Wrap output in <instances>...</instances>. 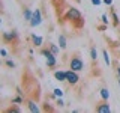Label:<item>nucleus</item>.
<instances>
[{"instance_id":"obj_11","label":"nucleus","mask_w":120,"mask_h":113,"mask_svg":"<svg viewBox=\"0 0 120 113\" xmlns=\"http://www.w3.org/2000/svg\"><path fill=\"white\" fill-rule=\"evenodd\" d=\"M22 17H24V20H26V21H29V23H30V20H32V17H33V11L30 9V8H24Z\"/></svg>"},{"instance_id":"obj_7","label":"nucleus","mask_w":120,"mask_h":113,"mask_svg":"<svg viewBox=\"0 0 120 113\" xmlns=\"http://www.w3.org/2000/svg\"><path fill=\"white\" fill-rule=\"evenodd\" d=\"M96 112L98 113H110L111 112V107H110V104H108V101H102V103H99L96 105Z\"/></svg>"},{"instance_id":"obj_16","label":"nucleus","mask_w":120,"mask_h":113,"mask_svg":"<svg viewBox=\"0 0 120 113\" xmlns=\"http://www.w3.org/2000/svg\"><path fill=\"white\" fill-rule=\"evenodd\" d=\"M48 48H50V50H51L52 53H54V54H59V51L62 50V48H60L59 45H56V44H51V42L48 44Z\"/></svg>"},{"instance_id":"obj_12","label":"nucleus","mask_w":120,"mask_h":113,"mask_svg":"<svg viewBox=\"0 0 120 113\" xmlns=\"http://www.w3.org/2000/svg\"><path fill=\"white\" fill-rule=\"evenodd\" d=\"M59 47L62 48V50H65V48L68 47V41H66L65 35H59Z\"/></svg>"},{"instance_id":"obj_13","label":"nucleus","mask_w":120,"mask_h":113,"mask_svg":"<svg viewBox=\"0 0 120 113\" xmlns=\"http://www.w3.org/2000/svg\"><path fill=\"white\" fill-rule=\"evenodd\" d=\"M99 95H101V98H102V100L108 101V98H110V90H108L107 88H102V89L99 90Z\"/></svg>"},{"instance_id":"obj_19","label":"nucleus","mask_w":120,"mask_h":113,"mask_svg":"<svg viewBox=\"0 0 120 113\" xmlns=\"http://www.w3.org/2000/svg\"><path fill=\"white\" fill-rule=\"evenodd\" d=\"M22 95H18V97H15V98H12V104H22Z\"/></svg>"},{"instance_id":"obj_26","label":"nucleus","mask_w":120,"mask_h":113,"mask_svg":"<svg viewBox=\"0 0 120 113\" xmlns=\"http://www.w3.org/2000/svg\"><path fill=\"white\" fill-rule=\"evenodd\" d=\"M104 2V5H107V6H112V0H102Z\"/></svg>"},{"instance_id":"obj_20","label":"nucleus","mask_w":120,"mask_h":113,"mask_svg":"<svg viewBox=\"0 0 120 113\" xmlns=\"http://www.w3.org/2000/svg\"><path fill=\"white\" fill-rule=\"evenodd\" d=\"M5 65L8 68H15V66H17V65H15V62H14V60H11V59H6L5 60Z\"/></svg>"},{"instance_id":"obj_22","label":"nucleus","mask_w":120,"mask_h":113,"mask_svg":"<svg viewBox=\"0 0 120 113\" xmlns=\"http://www.w3.org/2000/svg\"><path fill=\"white\" fill-rule=\"evenodd\" d=\"M8 112H9V113H11V112H15V113H20V112H21V109H20V107H17V105H14V107L8 109Z\"/></svg>"},{"instance_id":"obj_6","label":"nucleus","mask_w":120,"mask_h":113,"mask_svg":"<svg viewBox=\"0 0 120 113\" xmlns=\"http://www.w3.org/2000/svg\"><path fill=\"white\" fill-rule=\"evenodd\" d=\"M68 83H69L71 86H75L78 81H80V75H78L77 71H74V69H69L68 71Z\"/></svg>"},{"instance_id":"obj_4","label":"nucleus","mask_w":120,"mask_h":113,"mask_svg":"<svg viewBox=\"0 0 120 113\" xmlns=\"http://www.w3.org/2000/svg\"><path fill=\"white\" fill-rule=\"evenodd\" d=\"M42 12H41V9H36L33 11V17H32V20H30V26L32 27H38V26H41L42 24Z\"/></svg>"},{"instance_id":"obj_17","label":"nucleus","mask_w":120,"mask_h":113,"mask_svg":"<svg viewBox=\"0 0 120 113\" xmlns=\"http://www.w3.org/2000/svg\"><path fill=\"white\" fill-rule=\"evenodd\" d=\"M102 56H104V60H105V63H107V66H110V65H111V59H110V54H108V51L104 50V51H102Z\"/></svg>"},{"instance_id":"obj_15","label":"nucleus","mask_w":120,"mask_h":113,"mask_svg":"<svg viewBox=\"0 0 120 113\" xmlns=\"http://www.w3.org/2000/svg\"><path fill=\"white\" fill-rule=\"evenodd\" d=\"M90 59H92L93 62L98 60V50H96V47H90Z\"/></svg>"},{"instance_id":"obj_24","label":"nucleus","mask_w":120,"mask_h":113,"mask_svg":"<svg viewBox=\"0 0 120 113\" xmlns=\"http://www.w3.org/2000/svg\"><path fill=\"white\" fill-rule=\"evenodd\" d=\"M56 104H57L59 107H63V105H65V101H63L62 98H57V101H56Z\"/></svg>"},{"instance_id":"obj_1","label":"nucleus","mask_w":120,"mask_h":113,"mask_svg":"<svg viewBox=\"0 0 120 113\" xmlns=\"http://www.w3.org/2000/svg\"><path fill=\"white\" fill-rule=\"evenodd\" d=\"M65 18H66V20H69V21H72V23H78L77 27H81V26L84 24L82 15H81V12L77 9V8H69L68 12H66V15H65Z\"/></svg>"},{"instance_id":"obj_29","label":"nucleus","mask_w":120,"mask_h":113,"mask_svg":"<svg viewBox=\"0 0 120 113\" xmlns=\"http://www.w3.org/2000/svg\"><path fill=\"white\" fill-rule=\"evenodd\" d=\"M119 88H120V81H119Z\"/></svg>"},{"instance_id":"obj_27","label":"nucleus","mask_w":120,"mask_h":113,"mask_svg":"<svg viewBox=\"0 0 120 113\" xmlns=\"http://www.w3.org/2000/svg\"><path fill=\"white\" fill-rule=\"evenodd\" d=\"M107 27H108L107 24H102V26H99V27H98V29H99L101 32H104V30H107Z\"/></svg>"},{"instance_id":"obj_18","label":"nucleus","mask_w":120,"mask_h":113,"mask_svg":"<svg viewBox=\"0 0 120 113\" xmlns=\"http://www.w3.org/2000/svg\"><path fill=\"white\" fill-rule=\"evenodd\" d=\"M63 93H65V92H63L62 89H59V88H56L54 90H52V95H54L56 98H62V97H63Z\"/></svg>"},{"instance_id":"obj_23","label":"nucleus","mask_w":120,"mask_h":113,"mask_svg":"<svg viewBox=\"0 0 120 113\" xmlns=\"http://www.w3.org/2000/svg\"><path fill=\"white\" fill-rule=\"evenodd\" d=\"M0 56H2L3 59H8V51H6V48H2V50H0Z\"/></svg>"},{"instance_id":"obj_28","label":"nucleus","mask_w":120,"mask_h":113,"mask_svg":"<svg viewBox=\"0 0 120 113\" xmlns=\"http://www.w3.org/2000/svg\"><path fill=\"white\" fill-rule=\"evenodd\" d=\"M75 2H78V3H80V0H75Z\"/></svg>"},{"instance_id":"obj_10","label":"nucleus","mask_w":120,"mask_h":113,"mask_svg":"<svg viewBox=\"0 0 120 113\" xmlns=\"http://www.w3.org/2000/svg\"><path fill=\"white\" fill-rule=\"evenodd\" d=\"M27 109H29V110L32 112V113H38V112H41L39 105H38V104L35 103V101H32V100L27 101Z\"/></svg>"},{"instance_id":"obj_21","label":"nucleus","mask_w":120,"mask_h":113,"mask_svg":"<svg viewBox=\"0 0 120 113\" xmlns=\"http://www.w3.org/2000/svg\"><path fill=\"white\" fill-rule=\"evenodd\" d=\"M101 20H102V24H107V26H108V23H110L107 14H102V15H101Z\"/></svg>"},{"instance_id":"obj_2","label":"nucleus","mask_w":120,"mask_h":113,"mask_svg":"<svg viewBox=\"0 0 120 113\" xmlns=\"http://www.w3.org/2000/svg\"><path fill=\"white\" fill-rule=\"evenodd\" d=\"M41 54H42L44 57L47 59V66H48V68H54L56 65H57L56 54L50 50V48H44V50H41Z\"/></svg>"},{"instance_id":"obj_3","label":"nucleus","mask_w":120,"mask_h":113,"mask_svg":"<svg viewBox=\"0 0 120 113\" xmlns=\"http://www.w3.org/2000/svg\"><path fill=\"white\" fill-rule=\"evenodd\" d=\"M69 68L74 69V71H77V73H80V71L84 69V60L81 57H78V56H74V57L69 60Z\"/></svg>"},{"instance_id":"obj_14","label":"nucleus","mask_w":120,"mask_h":113,"mask_svg":"<svg viewBox=\"0 0 120 113\" xmlns=\"http://www.w3.org/2000/svg\"><path fill=\"white\" fill-rule=\"evenodd\" d=\"M111 17H112V23H114V26H119L120 24V20H119V15L116 12V9L111 6Z\"/></svg>"},{"instance_id":"obj_5","label":"nucleus","mask_w":120,"mask_h":113,"mask_svg":"<svg viewBox=\"0 0 120 113\" xmlns=\"http://www.w3.org/2000/svg\"><path fill=\"white\" fill-rule=\"evenodd\" d=\"M2 38H3V41H5V42H8V44L17 42V41H18V32H17V30L3 32V33H2Z\"/></svg>"},{"instance_id":"obj_25","label":"nucleus","mask_w":120,"mask_h":113,"mask_svg":"<svg viewBox=\"0 0 120 113\" xmlns=\"http://www.w3.org/2000/svg\"><path fill=\"white\" fill-rule=\"evenodd\" d=\"M101 3H104L102 0H92V5H95V6H99Z\"/></svg>"},{"instance_id":"obj_9","label":"nucleus","mask_w":120,"mask_h":113,"mask_svg":"<svg viewBox=\"0 0 120 113\" xmlns=\"http://www.w3.org/2000/svg\"><path fill=\"white\" fill-rule=\"evenodd\" d=\"M30 38H32V44L35 45V47H42V44H44V38H42V36L35 35V33H33Z\"/></svg>"},{"instance_id":"obj_8","label":"nucleus","mask_w":120,"mask_h":113,"mask_svg":"<svg viewBox=\"0 0 120 113\" xmlns=\"http://www.w3.org/2000/svg\"><path fill=\"white\" fill-rule=\"evenodd\" d=\"M54 78L57 81H66L68 80V71H56Z\"/></svg>"},{"instance_id":"obj_30","label":"nucleus","mask_w":120,"mask_h":113,"mask_svg":"<svg viewBox=\"0 0 120 113\" xmlns=\"http://www.w3.org/2000/svg\"><path fill=\"white\" fill-rule=\"evenodd\" d=\"M119 68H120V63H119Z\"/></svg>"}]
</instances>
